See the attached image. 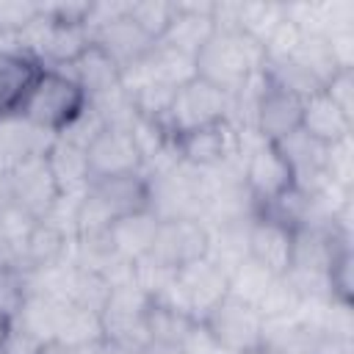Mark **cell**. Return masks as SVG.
I'll list each match as a JSON object with an SVG mask.
<instances>
[{
  "instance_id": "1f68e13d",
  "label": "cell",
  "mask_w": 354,
  "mask_h": 354,
  "mask_svg": "<svg viewBox=\"0 0 354 354\" xmlns=\"http://www.w3.org/2000/svg\"><path fill=\"white\" fill-rule=\"evenodd\" d=\"M290 61H296L301 69H307L321 86L329 83V77L337 72V64L329 53V44L324 36H301L299 47L293 50Z\"/></svg>"
},
{
  "instance_id": "7bdbcfd3",
  "label": "cell",
  "mask_w": 354,
  "mask_h": 354,
  "mask_svg": "<svg viewBox=\"0 0 354 354\" xmlns=\"http://www.w3.org/2000/svg\"><path fill=\"white\" fill-rule=\"evenodd\" d=\"M127 8H130V0H94V3H88V14H86L83 25L94 36L97 30L108 28L111 22L127 17Z\"/></svg>"
},
{
  "instance_id": "7dc6e473",
  "label": "cell",
  "mask_w": 354,
  "mask_h": 354,
  "mask_svg": "<svg viewBox=\"0 0 354 354\" xmlns=\"http://www.w3.org/2000/svg\"><path fill=\"white\" fill-rule=\"evenodd\" d=\"M141 354H183L177 346H166V343H155V340H149L144 348H141Z\"/></svg>"
},
{
  "instance_id": "8992f818",
  "label": "cell",
  "mask_w": 354,
  "mask_h": 354,
  "mask_svg": "<svg viewBox=\"0 0 354 354\" xmlns=\"http://www.w3.org/2000/svg\"><path fill=\"white\" fill-rule=\"evenodd\" d=\"M202 324L210 329V335L216 337V343L227 354H260L263 315L257 313V307H252V304L227 293L202 318Z\"/></svg>"
},
{
  "instance_id": "d6a6232c",
  "label": "cell",
  "mask_w": 354,
  "mask_h": 354,
  "mask_svg": "<svg viewBox=\"0 0 354 354\" xmlns=\"http://www.w3.org/2000/svg\"><path fill=\"white\" fill-rule=\"evenodd\" d=\"M108 296H111V282L102 274L86 271V268L75 271V282H72V290H69V304L91 310V313H102Z\"/></svg>"
},
{
  "instance_id": "f1b7e54d",
  "label": "cell",
  "mask_w": 354,
  "mask_h": 354,
  "mask_svg": "<svg viewBox=\"0 0 354 354\" xmlns=\"http://www.w3.org/2000/svg\"><path fill=\"white\" fill-rule=\"evenodd\" d=\"M277 274H271L268 268H263L257 260L243 257L230 274H227V285H230V296L257 307V301L263 299V293L268 290V285L274 282Z\"/></svg>"
},
{
  "instance_id": "83f0119b",
  "label": "cell",
  "mask_w": 354,
  "mask_h": 354,
  "mask_svg": "<svg viewBox=\"0 0 354 354\" xmlns=\"http://www.w3.org/2000/svg\"><path fill=\"white\" fill-rule=\"evenodd\" d=\"M194 321L196 318H191L188 313H180V310L166 307V304L152 301V299H149V307L144 313V324H147L149 340L166 343V346H177V348H180V343L188 335V329H191Z\"/></svg>"
},
{
  "instance_id": "277c9868",
  "label": "cell",
  "mask_w": 354,
  "mask_h": 354,
  "mask_svg": "<svg viewBox=\"0 0 354 354\" xmlns=\"http://www.w3.org/2000/svg\"><path fill=\"white\" fill-rule=\"evenodd\" d=\"M147 307H149V296L136 285V279L113 285L111 296L100 313L105 343H113L119 348L141 354V348L149 343L147 324H144Z\"/></svg>"
},
{
  "instance_id": "836d02e7",
  "label": "cell",
  "mask_w": 354,
  "mask_h": 354,
  "mask_svg": "<svg viewBox=\"0 0 354 354\" xmlns=\"http://www.w3.org/2000/svg\"><path fill=\"white\" fill-rule=\"evenodd\" d=\"M174 91H177L174 86H166V83L152 80V83H147V86H141L136 91H127V94H130V102H133V108H136L138 116H149V119L163 122L166 113H169V108H171Z\"/></svg>"
},
{
  "instance_id": "d590c367",
  "label": "cell",
  "mask_w": 354,
  "mask_h": 354,
  "mask_svg": "<svg viewBox=\"0 0 354 354\" xmlns=\"http://www.w3.org/2000/svg\"><path fill=\"white\" fill-rule=\"evenodd\" d=\"M28 296V277L19 266L3 263L0 266V315L14 318Z\"/></svg>"
},
{
  "instance_id": "2e32d148",
  "label": "cell",
  "mask_w": 354,
  "mask_h": 354,
  "mask_svg": "<svg viewBox=\"0 0 354 354\" xmlns=\"http://www.w3.org/2000/svg\"><path fill=\"white\" fill-rule=\"evenodd\" d=\"M246 246H249V257L257 260L263 268H268L271 274L282 277L290 268V254H293V230L274 224L268 218L254 216L249 224V235H246Z\"/></svg>"
},
{
  "instance_id": "4316f807",
  "label": "cell",
  "mask_w": 354,
  "mask_h": 354,
  "mask_svg": "<svg viewBox=\"0 0 354 354\" xmlns=\"http://www.w3.org/2000/svg\"><path fill=\"white\" fill-rule=\"evenodd\" d=\"M102 340L105 337H102L100 313L83 310V307H75V304H69L64 310V318H61V326H58V335H55L58 346L83 348V346H94V343H102Z\"/></svg>"
},
{
  "instance_id": "8d00e7d4",
  "label": "cell",
  "mask_w": 354,
  "mask_h": 354,
  "mask_svg": "<svg viewBox=\"0 0 354 354\" xmlns=\"http://www.w3.org/2000/svg\"><path fill=\"white\" fill-rule=\"evenodd\" d=\"M351 136L326 147V180L340 188H354V155H351Z\"/></svg>"
},
{
  "instance_id": "d6986e66",
  "label": "cell",
  "mask_w": 354,
  "mask_h": 354,
  "mask_svg": "<svg viewBox=\"0 0 354 354\" xmlns=\"http://www.w3.org/2000/svg\"><path fill=\"white\" fill-rule=\"evenodd\" d=\"M301 130L321 144H337L354 133V122L324 94H313L301 102Z\"/></svg>"
},
{
  "instance_id": "bcb514c9",
  "label": "cell",
  "mask_w": 354,
  "mask_h": 354,
  "mask_svg": "<svg viewBox=\"0 0 354 354\" xmlns=\"http://www.w3.org/2000/svg\"><path fill=\"white\" fill-rule=\"evenodd\" d=\"M313 354H354V340L318 337L315 346H313Z\"/></svg>"
},
{
  "instance_id": "9c48e42d",
  "label": "cell",
  "mask_w": 354,
  "mask_h": 354,
  "mask_svg": "<svg viewBox=\"0 0 354 354\" xmlns=\"http://www.w3.org/2000/svg\"><path fill=\"white\" fill-rule=\"evenodd\" d=\"M147 257L169 268H183L194 260H202L207 257V227L194 218L160 221Z\"/></svg>"
},
{
  "instance_id": "681fc988",
  "label": "cell",
  "mask_w": 354,
  "mask_h": 354,
  "mask_svg": "<svg viewBox=\"0 0 354 354\" xmlns=\"http://www.w3.org/2000/svg\"><path fill=\"white\" fill-rule=\"evenodd\" d=\"M6 326H8V318L0 315V340H3V335H6Z\"/></svg>"
},
{
  "instance_id": "f6af8a7d",
  "label": "cell",
  "mask_w": 354,
  "mask_h": 354,
  "mask_svg": "<svg viewBox=\"0 0 354 354\" xmlns=\"http://www.w3.org/2000/svg\"><path fill=\"white\" fill-rule=\"evenodd\" d=\"M180 351H183V354H227V351L216 343V337L210 335V329H207L202 321H194V324H191L188 335H185L183 343H180Z\"/></svg>"
},
{
  "instance_id": "52a82bcc",
  "label": "cell",
  "mask_w": 354,
  "mask_h": 354,
  "mask_svg": "<svg viewBox=\"0 0 354 354\" xmlns=\"http://www.w3.org/2000/svg\"><path fill=\"white\" fill-rule=\"evenodd\" d=\"M180 155L188 166L196 169H227L241 163V133L232 122H216L185 136H177Z\"/></svg>"
},
{
  "instance_id": "60d3db41",
  "label": "cell",
  "mask_w": 354,
  "mask_h": 354,
  "mask_svg": "<svg viewBox=\"0 0 354 354\" xmlns=\"http://www.w3.org/2000/svg\"><path fill=\"white\" fill-rule=\"evenodd\" d=\"M41 11V3L30 0H0V33L17 36L28 22H33Z\"/></svg>"
},
{
  "instance_id": "e575fe53",
  "label": "cell",
  "mask_w": 354,
  "mask_h": 354,
  "mask_svg": "<svg viewBox=\"0 0 354 354\" xmlns=\"http://www.w3.org/2000/svg\"><path fill=\"white\" fill-rule=\"evenodd\" d=\"M299 304H301V299L296 296V290L290 288V282L285 277H274V282L268 285V290L257 301V313L263 315V321L290 318L299 310Z\"/></svg>"
},
{
  "instance_id": "8fae6325",
  "label": "cell",
  "mask_w": 354,
  "mask_h": 354,
  "mask_svg": "<svg viewBox=\"0 0 354 354\" xmlns=\"http://www.w3.org/2000/svg\"><path fill=\"white\" fill-rule=\"evenodd\" d=\"M8 180H11L14 205L22 207L36 221H41L47 216V210L55 205V199L61 196V188H58L44 155H33L25 163H19L14 171H8Z\"/></svg>"
},
{
  "instance_id": "ba28073f",
  "label": "cell",
  "mask_w": 354,
  "mask_h": 354,
  "mask_svg": "<svg viewBox=\"0 0 354 354\" xmlns=\"http://www.w3.org/2000/svg\"><path fill=\"white\" fill-rule=\"evenodd\" d=\"M241 177H243V185L252 194L254 205L268 202L271 196H277V194H282L285 188L293 185L290 166L285 163L279 149L274 144H268V141H257L254 147H249L243 152Z\"/></svg>"
},
{
  "instance_id": "4dcf8cb0",
  "label": "cell",
  "mask_w": 354,
  "mask_h": 354,
  "mask_svg": "<svg viewBox=\"0 0 354 354\" xmlns=\"http://www.w3.org/2000/svg\"><path fill=\"white\" fill-rule=\"evenodd\" d=\"M174 14H177V3H163V0H130L127 8V19L152 41H160Z\"/></svg>"
},
{
  "instance_id": "ac0fdd59",
  "label": "cell",
  "mask_w": 354,
  "mask_h": 354,
  "mask_svg": "<svg viewBox=\"0 0 354 354\" xmlns=\"http://www.w3.org/2000/svg\"><path fill=\"white\" fill-rule=\"evenodd\" d=\"M88 194L108 210V216L116 221L122 216L147 210V180L144 174H122V177H105V180H91Z\"/></svg>"
},
{
  "instance_id": "603a6c76",
  "label": "cell",
  "mask_w": 354,
  "mask_h": 354,
  "mask_svg": "<svg viewBox=\"0 0 354 354\" xmlns=\"http://www.w3.org/2000/svg\"><path fill=\"white\" fill-rule=\"evenodd\" d=\"M91 44V33L86 30V25L80 22H55L50 17V30L39 55V66H50V69H61L69 66L86 47Z\"/></svg>"
},
{
  "instance_id": "cb8c5ba5",
  "label": "cell",
  "mask_w": 354,
  "mask_h": 354,
  "mask_svg": "<svg viewBox=\"0 0 354 354\" xmlns=\"http://www.w3.org/2000/svg\"><path fill=\"white\" fill-rule=\"evenodd\" d=\"M61 260H72V241L64 238L50 224L36 221L25 246H22V254H19L17 266L22 271H36V268H47V266L61 263Z\"/></svg>"
},
{
  "instance_id": "f35d334b",
  "label": "cell",
  "mask_w": 354,
  "mask_h": 354,
  "mask_svg": "<svg viewBox=\"0 0 354 354\" xmlns=\"http://www.w3.org/2000/svg\"><path fill=\"white\" fill-rule=\"evenodd\" d=\"M80 196H83V194H61L41 221L50 224L53 230H58L64 238L75 241V238H77V210H80Z\"/></svg>"
},
{
  "instance_id": "9a60e30c",
  "label": "cell",
  "mask_w": 354,
  "mask_h": 354,
  "mask_svg": "<svg viewBox=\"0 0 354 354\" xmlns=\"http://www.w3.org/2000/svg\"><path fill=\"white\" fill-rule=\"evenodd\" d=\"M213 6H216V0H205V3H180L177 0V14H174L169 30L160 36L158 44H163L169 50H177L188 58H196V53L216 33Z\"/></svg>"
},
{
  "instance_id": "7402d4cb",
  "label": "cell",
  "mask_w": 354,
  "mask_h": 354,
  "mask_svg": "<svg viewBox=\"0 0 354 354\" xmlns=\"http://www.w3.org/2000/svg\"><path fill=\"white\" fill-rule=\"evenodd\" d=\"M44 158L50 163V171L55 177L61 194H86L91 174H88V160H86L83 147H75L64 138H53Z\"/></svg>"
},
{
  "instance_id": "44dd1931",
  "label": "cell",
  "mask_w": 354,
  "mask_h": 354,
  "mask_svg": "<svg viewBox=\"0 0 354 354\" xmlns=\"http://www.w3.org/2000/svg\"><path fill=\"white\" fill-rule=\"evenodd\" d=\"M91 41L100 44V47L119 64V69L133 66L136 61H141V58L158 44V41H152L147 33H141L127 17H122V19L111 22L108 28L97 30V33L91 36Z\"/></svg>"
},
{
  "instance_id": "4fadbf2b",
  "label": "cell",
  "mask_w": 354,
  "mask_h": 354,
  "mask_svg": "<svg viewBox=\"0 0 354 354\" xmlns=\"http://www.w3.org/2000/svg\"><path fill=\"white\" fill-rule=\"evenodd\" d=\"M53 133L36 127L14 108L0 113V171L8 174L33 155H44L53 144Z\"/></svg>"
},
{
  "instance_id": "ab89813d",
  "label": "cell",
  "mask_w": 354,
  "mask_h": 354,
  "mask_svg": "<svg viewBox=\"0 0 354 354\" xmlns=\"http://www.w3.org/2000/svg\"><path fill=\"white\" fill-rule=\"evenodd\" d=\"M351 268H354V252L351 246H346L329 266L326 271V279H329V290H332V299H340V301H351L354 296V279H351Z\"/></svg>"
},
{
  "instance_id": "30bf717a",
  "label": "cell",
  "mask_w": 354,
  "mask_h": 354,
  "mask_svg": "<svg viewBox=\"0 0 354 354\" xmlns=\"http://www.w3.org/2000/svg\"><path fill=\"white\" fill-rule=\"evenodd\" d=\"M86 160H88L91 180L138 174L144 169L141 152L136 149L130 133L122 127H102L94 136V141L86 147Z\"/></svg>"
},
{
  "instance_id": "484cf974",
  "label": "cell",
  "mask_w": 354,
  "mask_h": 354,
  "mask_svg": "<svg viewBox=\"0 0 354 354\" xmlns=\"http://www.w3.org/2000/svg\"><path fill=\"white\" fill-rule=\"evenodd\" d=\"M249 221H224V224H205L207 227V260H213L218 268L227 274L249 257L246 235H249Z\"/></svg>"
},
{
  "instance_id": "c3c4849f",
  "label": "cell",
  "mask_w": 354,
  "mask_h": 354,
  "mask_svg": "<svg viewBox=\"0 0 354 354\" xmlns=\"http://www.w3.org/2000/svg\"><path fill=\"white\" fill-rule=\"evenodd\" d=\"M102 354H136V351L119 348V346H113V343H105V346H102Z\"/></svg>"
},
{
  "instance_id": "6da1fadb",
  "label": "cell",
  "mask_w": 354,
  "mask_h": 354,
  "mask_svg": "<svg viewBox=\"0 0 354 354\" xmlns=\"http://www.w3.org/2000/svg\"><path fill=\"white\" fill-rule=\"evenodd\" d=\"M263 64V44L241 30H216L194 58L196 77L207 80L227 97H232L254 72H260Z\"/></svg>"
},
{
  "instance_id": "f546056e",
  "label": "cell",
  "mask_w": 354,
  "mask_h": 354,
  "mask_svg": "<svg viewBox=\"0 0 354 354\" xmlns=\"http://www.w3.org/2000/svg\"><path fill=\"white\" fill-rule=\"evenodd\" d=\"M285 19L282 14V3H271V0H243L238 3V30L252 36L254 41H266L268 33Z\"/></svg>"
},
{
  "instance_id": "ffe728a7",
  "label": "cell",
  "mask_w": 354,
  "mask_h": 354,
  "mask_svg": "<svg viewBox=\"0 0 354 354\" xmlns=\"http://www.w3.org/2000/svg\"><path fill=\"white\" fill-rule=\"evenodd\" d=\"M158 227H160V221L152 210H138V213L116 218L108 232H111V241L116 246V254L124 257L127 263H136V260L149 254L155 235H158Z\"/></svg>"
},
{
  "instance_id": "7a4b0ae2",
  "label": "cell",
  "mask_w": 354,
  "mask_h": 354,
  "mask_svg": "<svg viewBox=\"0 0 354 354\" xmlns=\"http://www.w3.org/2000/svg\"><path fill=\"white\" fill-rule=\"evenodd\" d=\"M86 102L88 97L69 75H64L61 69L39 66V72L17 100L14 111L22 113L36 127L58 136L86 108Z\"/></svg>"
},
{
  "instance_id": "5bb4252c",
  "label": "cell",
  "mask_w": 354,
  "mask_h": 354,
  "mask_svg": "<svg viewBox=\"0 0 354 354\" xmlns=\"http://www.w3.org/2000/svg\"><path fill=\"white\" fill-rule=\"evenodd\" d=\"M177 285H180V290L185 296V304H188L191 318H196V321H202L230 293L227 271L218 268L207 257L194 260V263L177 268Z\"/></svg>"
},
{
  "instance_id": "e0dca14e",
  "label": "cell",
  "mask_w": 354,
  "mask_h": 354,
  "mask_svg": "<svg viewBox=\"0 0 354 354\" xmlns=\"http://www.w3.org/2000/svg\"><path fill=\"white\" fill-rule=\"evenodd\" d=\"M64 75H69L88 100L100 97V94H108L113 88L122 86V69L119 64L100 47V44H88L69 66H61Z\"/></svg>"
},
{
  "instance_id": "b9f144b4",
  "label": "cell",
  "mask_w": 354,
  "mask_h": 354,
  "mask_svg": "<svg viewBox=\"0 0 354 354\" xmlns=\"http://www.w3.org/2000/svg\"><path fill=\"white\" fill-rule=\"evenodd\" d=\"M50 343L39 340L33 332H28L19 321L8 318V326H6V335L0 340V354H44Z\"/></svg>"
},
{
  "instance_id": "5b68a950",
  "label": "cell",
  "mask_w": 354,
  "mask_h": 354,
  "mask_svg": "<svg viewBox=\"0 0 354 354\" xmlns=\"http://www.w3.org/2000/svg\"><path fill=\"white\" fill-rule=\"evenodd\" d=\"M227 116H230V97L224 91H218L216 86H210L207 80L191 77L188 83H183L174 91V100H171V108H169L163 124L177 138L191 130L224 122Z\"/></svg>"
},
{
  "instance_id": "d4e9b609",
  "label": "cell",
  "mask_w": 354,
  "mask_h": 354,
  "mask_svg": "<svg viewBox=\"0 0 354 354\" xmlns=\"http://www.w3.org/2000/svg\"><path fill=\"white\" fill-rule=\"evenodd\" d=\"M66 307H69V301L53 299V296L39 293V290H28V296H25L19 313L14 315V321H19L39 340L55 343V335H58V326H61V318H64Z\"/></svg>"
},
{
  "instance_id": "ee69618b",
  "label": "cell",
  "mask_w": 354,
  "mask_h": 354,
  "mask_svg": "<svg viewBox=\"0 0 354 354\" xmlns=\"http://www.w3.org/2000/svg\"><path fill=\"white\" fill-rule=\"evenodd\" d=\"M324 94L354 122V69H337L324 86Z\"/></svg>"
},
{
  "instance_id": "7c38bea8",
  "label": "cell",
  "mask_w": 354,
  "mask_h": 354,
  "mask_svg": "<svg viewBox=\"0 0 354 354\" xmlns=\"http://www.w3.org/2000/svg\"><path fill=\"white\" fill-rule=\"evenodd\" d=\"M301 102L296 94L279 88L277 83H266V88L260 91L257 102H254V119H252V130L260 141L277 144L285 136H290L293 130L301 127Z\"/></svg>"
},
{
  "instance_id": "3957f363",
  "label": "cell",
  "mask_w": 354,
  "mask_h": 354,
  "mask_svg": "<svg viewBox=\"0 0 354 354\" xmlns=\"http://www.w3.org/2000/svg\"><path fill=\"white\" fill-rule=\"evenodd\" d=\"M147 180V210L158 216V221H177V218H194L202 221L207 207V174L205 169L188 166L185 160L160 177H144Z\"/></svg>"
},
{
  "instance_id": "74e56055",
  "label": "cell",
  "mask_w": 354,
  "mask_h": 354,
  "mask_svg": "<svg viewBox=\"0 0 354 354\" xmlns=\"http://www.w3.org/2000/svg\"><path fill=\"white\" fill-rule=\"evenodd\" d=\"M105 127V122H102V116L97 113V108L91 105V102H86V108L55 136V138H64V141H69V144H75V147H88L91 141H94V136L100 133Z\"/></svg>"
}]
</instances>
